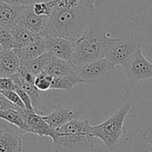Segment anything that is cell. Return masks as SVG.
<instances>
[{"label": "cell", "instance_id": "obj_15", "mask_svg": "<svg viewBox=\"0 0 152 152\" xmlns=\"http://www.w3.org/2000/svg\"><path fill=\"white\" fill-rule=\"evenodd\" d=\"M11 33L13 39V49H20L27 47L28 45L34 42L39 35H36L27 30L26 28L19 25L14 24L7 28Z\"/></svg>", "mask_w": 152, "mask_h": 152}, {"label": "cell", "instance_id": "obj_21", "mask_svg": "<svg viewBox=\"0 0 152 152\" xmlns=\"http://www.w3.org/2000/svg\"><path fill=\"white\" fill-rule=\"evenodd\" d=\"M53 82V77L45 72L39 74L34 82L35 87L41 92H45L48 90H51V85Z\"/></svg>", "mask_w": 152, "mask_h": 152}, {"label": "cell", "instance_id": "obj_28", "mask_svg": "<svg viewBox=\"0 0 152 152\" xmlns=\"http://www.w3.org/2000/svg\"><path fill=\"white\" fill-rule=\"evenodd\" d=\"M103 2H104V0H79V3L88 5V6L93 7L95 8L102 6Z\"/></svg>", "mask_w": 152, "mask_h": 152}, {"label": "cell", "instance_id": "obj_22", "mask_svg": "<svg viewBox=\"0 0 152 152\" xmlns=\"http://www.w3.org/2000/svg\"><path fill=\"white\" fill-rule=\"evenodd\" d=\"M0 47L5 50L13 49V39L7 28L0 26Z\"/></svg>", "mask_w": 152, "mask_h": 152}, {"label": "cell", "instance_id": "obj_11", "mask_svg": "<svg viewBox=\"0 0 152 152\" xmlns=\"http://www.w3.org/2000/svg\"><path fill=\"white\" fill-rule=\"evenodd\" d=\"M75 116L76 111L73 108L58 105L55 107L50 114L43 115V118L53 130L56 131L67 123L74 120Z\"/></svg>", "mask_w": 152, "mask_h": 152}, {"label": "cell", "instance_id": "obj_2", "mask_svg": "<svg viewBox=\"0 0 152 152\" xmlns=\"http://www.w3.org/2000/svg\"><path fill=\"white\" fill-rule=\"evenodd\" d=\"M53 140L55 152H92L95 144L89 120L74 119L56 131Z\"/></svg>", "mask_w": 152, "mask_h": 152}, {"label": "cell", "instance_id": "obj_25", "mask_svg": "<svg viewBox=\"0 0 152 152\" xmlns=\"http://www.w3.org/2000/svg\"><path fill=\"white\" fill-rule=\"evenodd\" d=\"M15 84L11 78L2 77L0 78V91H15Z\"/></svg>", "mask_w": 152, "mask_h": 152}, {"label": "cell", "instance_id": "obj_20", "mask_svg": "<svg viewBox=\"0 0 152 152\" xmlns=\"http://www.w3.org/2000/svg\"><path fill=\"white\" fill-rule=\"evenodd\" d=\"M80 83H83L76 75L56 77V78H53L51 90H62V91H70L76 85Z\"/></svg>", "mask_w": 152, "mask_h": 152}, {"label": "cell", "instance_id": "obj_14", "mask_svg": "<svg viewBox=\"0 0 152 152\" xmlns=\"http://www.w3.org/2000/svg\"><path fill=\"white\" fill-rule=\"evenodd\" d=\"M22 138L10 129H0V152H23Z\"/></svg>", "mask_w": 152, "mask_h": 152}, {"label": "cell", "instance_id": "obj_26", "mask_svg": "<svg viewBox=\"0 0 152 152\" xmlns=\"http://www.w3.org/2000/svg\"><path fill=\"white\" fill-rule=\"evenodd\" d=\"M2 1L15 7H30L41 0H2Z\"/></svg>", "mask_w": 152, "mask_h": 152}, {"label": "cell", "instance_id": "obj_29", "mask_svg": "<svg viewBox=\"0 0 152 152\" xmlns=\"http://www.w3.org/2000/svg\"><path fill=\"white\" fill-rule=\"evenodd\" d=\"M148 152H152V150H150V151H148Z\"/></svg>", "mask_w": 152, "mask_h": 152}, {"label": "cell", "instance_id": "obj_18", "mask_svg": "<svg viewBox=\"0 0 152 152\" xmlns=\"http://www.w3.org/2000/svg\"><path fill=\"white\" fill-rule=\"evenodd\" d=\"M0 119L16 126L23 133H31L30 127L19 110H0Z\"/></svg>", "mask_w": 152, "mask_h": 152}, {"label": "cell", "instance_id": "obj_24", "mask_svg": "<svg viewBox=\"0 0 152 152\" xmlns=\"http://www.w3.org/2000/svg\"><path fill=\"white\" fill-rule=\"evenodd\" d=\"M2 94L10 101V102H12L15 106H16L18 108H20V109H23V110H24V109H26L25 108V106H24V104L23 103V101H22V99H21V98L19 97V95L15 91H3L2 92ZM27 110V109H26Z\"/></svg>", "mask_w": 152, "mask_h": 152}, {"label": "cell", "instance_id": "obj_30", "mask_svg": "<svg viewBox=\"0 0 152 152\" xmlns=\"http://www.w3.org/2000/svg\"><path fill=\"white\" fill-rule=\"evenodd\" d=\"M0 93H2V92H1V91H0Z\"/></svg>", "mask_w": 152, "mask_h": 152}, {"label": "cell", "instance_id": "obj_1", "mask_svg": "<svg viewBox=\"0 0 152 152\" xmlns=\"http://www.w3.org/2000/svg\"><path fill=\"white\" fill-rule=\"evenodd\" d=\"M55 1V10L41 36L77 40L91 27L96 8L79 3V0Z\"/></svg>", "mask_w": 152, "mask_h": 152}, {"label": "cell", "instance_id": "obj_23", "mask_svg": "<svg viewBox=\"0 0 152 152\" xmlns=\"http://www.w3.org/2000/svg\"><path fill=\"white\" fill-rule=\"evenodd\" d=\"M15 91L19 95V97L21 98L23 103L24 106H25V108H26L29 112H31V113L37 112L36 109L34 108V106H33V103H32V100H31V97L29 96V94H28V93H27L20 85H15Z\"/></svg>", "mask_w": 152, "mask_h": 152}, {"label": "cell", "instance_id": "obj_12", "mask_svg": "<svg viewBox=\"0 0 152 152\" xmlns=\"http://www.w3.org/2000/svg\"><path fill=\"white\" fill-rule=\"evenodd\" d=\"M21 62L14 49L0 50V78H10L19 72Z\"/></svg>", "mask_w": 152, "mask_h": 152}, {"label": "cell", "instance_id": "obj_27", "mask_svg": "<svg viewBox=\"0 0 152 152\" xmlns=\"http://www.w3.org/2000/svg\"><path fill=\"white\" fill-rule=\"evenodd\" d=\"M16 106L10 102L2 93H0V110H19Z\"/></svg>", "mask_w": 152, "mask_h": 152}, {"label": "cell", "instance_id": "obj_16", "mask_svg": "<svg viewBox=\"0 0 152 152\" xmlns=\"http://www.w3.org/2000/svg\"><path fill=\"white\" fill-rule=\"evenodd\" d=\"M43 72L52 76L53 78L76 75V65L72 62L58 59L54 56Z\"/></svg>", "mask_w": 152, "mask_h": 152}, {"label": "cell", "instance_id": "obj_5", "mask_svg": "<svg viewBox=\"0 0 152 152\" xmlns=\"http://www.w3.org/2000/svg\"><path fill=\"white\" fill-rule=\"evenodd\" d=\"M115 72V66L105 57L91 63L76 66V76L85 84L101 83Z\"/></svg>", "mask_w": 152, "mask_h": 152}, {"label": "cell", "instance_id": "obj_19", "mask_svg": "<svg viewBox=\"0 0 152 152\" xmlns=\"http://www.w3.org/2000/svg\"><path fill=\"white\" fill-rule=\"evenodd\" d=\"M53 57H54L53 55L47 52L44 55H42L41 56L36 58L31 62L21 63V66L26 68L29 72H31L34 76L37 77L39 74H40L41 72H43L45 71V69L48 67V65L52 61Z\"/></svg>", "mask_w": 152, "mask_h": 152}, {"label": "cell", "instance_id": "obj_17", "mask_svg": "<svg viewBox=\"0 0 152 152\" xmlns=\"http://www.w3.org/2000/svg\"><path fill=\"white\" fill-rule=\"evenodd\" d=\"M25 7H15L0 0V26L8 28L17 23Z\"/></svg>", "mask_w": 152, "mask_h": 152}, {"label": "cell", "instance_id": "obj_8", "mask_svg": "<svg viewBox=\"0 0 152 152\" xmlns=\"http://www.w3.org/2000/svg\"><path fill=\"white\" fill-rule=\"evenodd\" d=\"M44 38V37H43ZM47 51L58 59L72 62L74 56V41L61 37H46Z\"/></svg>", "mask_w": 152, "mask_h": 152}, {"label": "cell", "instance_id": "obj_9", "mask_svg": "<svg viewBox=\"0 0 152 152\" xmlns=\"http://www.w3.org/2000/svg\"><path fill=\"white\" fill-rule=\"evenodd\" d=\"M49 17L40 16L34 13L32 7H25L18 18L17 24L26 28L32 33L41 36L46 30Z\"/></svg>", "mask_w": 152, "mask_h": 152}, {"label": "cell", "instance_id": "obj_3", "mask_svg": "<svg viewBox=\"0 0 152 152\" xmlns=\"http://www.w3.org/2000/svg\"><path fill=\"white\" fill-rule=\"evenodd\" d=\"M113 40L114 38L91 27L82 37L74 41L72 63L76 66H81L105 58Z\"/></svg>", "mask_w": 152, "mask_h": 152}, {"label": "cell", "instance_id": "obj_10", "mask_svg": "<svg viewBox=\"0 0 152 152\" xmlns=\"http://www.w3.org/2000/svg\"><path fill=\"white\" fill-rule=\"evenodd\" d=\"M20 112L30 127L32 134L38 135L39 137H48L52 140L56 131L48 125L41 114H38L37 112L31 113L26 109H20Z\"/></svg>", "mask_w": 152, "mask_h": 152}, {"label": "cell", "instance_id": "obj_6", "mask_svg": "<svg viewBox=\"0 0 152 152\" xmlns=\"http://www.w3.org/2000/svg\"><path fill=\"white\" fill-rule=\"evenodd\" d=\"M140 48V41L137 39H115L108 49L106 58L115 67L124 66L128 60Z\"/></svg>", "mask_w": 152, "mask_h": 152}, {"label": "cell", "instance_id": "obj_13", "mask_svg": "<svg viewBox=\"0 0 152 152\" xmlns=\"http://www.w3.org/2000/svg\"><path fill=\"white\" fill-rule=\"evenodd\" d=\"M14 50L18 56L21 63L31 62L48 52L46 47V40L42 36H39L34 42L28 45L27 47Z\"/></svg>", "mask_w": 152, "mask_h": 152}, {"label": "cell", "instance_id": "obj_7", "mask_svg": "<svg viewBox=\"0 0 152 152\" xmlns=\"http://www.w3.org/2000/svg\"><path fill=\"white\" fill-rule=\"evenodd\" d=\"M127 80L131 83L152 79V63L142 54L140 48L123 66Z\"/></svg>", "mask_w": 152, "mask_h": 152}, {"label": "cell", "instance_id": "obj_4", "mask_svg": "<svg viewBox=\"0 0 152 152\" xmlns=\"http://www.w3.org/2000/svg\"><path fill=\"white\" fill-rule=\"evenodd\" d=\"M130 109L131 104L126 101L106 121L96 125H91L92 136L99 139L110 151H113L118 146L125 133L124 123Z\"/></svg>", "mask_w": 152, "mask_h": 152}]
</instances>
